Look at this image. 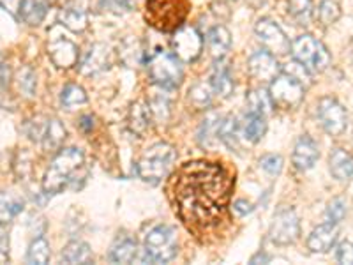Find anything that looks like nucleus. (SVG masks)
Segmentation results:
<instances>
[{
  "label": "nucleus",
  "instance_id": "1",
  "mask_svg": "<svg viewBox=\"0 0 353 265\" xmlns=\"http://www.w3.org/2000/svg\"><path fill=\"white\" fill-rule=\"evenodd\" d=\"M233 179L212 161H189L170 179L168 193L176 216L194 235H205L225 221Z\"/></svg>",
  "mask_w": 353,
  "mask_h": 265
},
{
  "label": "nucleus",
  "instance_id": "2",
  "mask_svg": "<svg viewBox=\"0 0 353 265\" xmlns=\"http://www.w3.org/2000/svg\"><path fill=\"white\" fill-rule=\"evenodd\" d=\"M85 157L80 149L69 147V149H61L55 159L52 161L50 168L46 170L43 181V189L46 195L62 193L65 188L72 184V177L77 175L78 170L83 166Z\"/></svg>",
  "mask_w": 353,
  "mask_h": 265
},
{
  "label": "nucleus",
  "instance_id": "3",
  "mask_svg": "<svg viewBox=\"0 0 353 265\" xmlns=\"http://www.w3.org/2000/svg\"><path fill=\"white\" fill-rule=\"evenodd\" d=\"M189 9V0H147L145 20L159 32H175L188 18Z\"/></svg>",
  "mask_w": 353,
  "mask_h": 265
},
{
  "label": "nucleus",
  "instance_id": "4",
  "mask_svg": "<svg viewBox=\"0 0 353 265\" xmlns=\"http://www.w3.org/2000/svg\"><path fill=\"white\" fill-rule=\"evenodd\" d=\"M176 153L170 144H156L145 150L137 163V173L141 181L149 184H159L170 173L175 163Z\"/></svg>",
  "mask_w": 353,
  "mask_h": 265
},
{
  "label": "nucleus",
  "instance_id": "5",
  "mask_svg": "<svg viewBox=\"0 0 353 265\" xmlns=\"http://www.w3.org/2000/svg\"><path fill=\"white\" fill-rule=\"evenodd\" d=\"M179 253V241L173 226L157 225L145 235L143 264H166Z\"/></svg>",
  "mask_w": 353,
  "mask_h": 265
},
{
  "label": "nucleus",
  "instance_id": "6",
  "mask_svg": "<svg viewBox=\"0 0 353 265\" xmlns=\"http://www.w3.org/2000/svg\"><path fill=\"white\" fill-rule=\"evenodd\" d=\"M290 53H292L293 59L301 62L311 75L325 71L330 64L329 50H327L320 41L314 39L313 36H309V34L299 36L297 39L293 41Z\"/></svg>",
  "mask_w": 353,
  "mask_h": 265
},
{
  "label": "nucleus",
  "instance_id": "7",
  "mask_svg": "<svg viewBox=\"0 0 353 265\" xmlns=\"http://www.w3.org/2000/svg\"><path fill=\"white\" fill-rule=\"evenodd\" d=\"M149 72L150 78L161 88H172L179 87L184 77V69H182V61L173 52H156L149 59Z\"/></svg>",
  "mask_w": 353,
  "mask_h": 265
},
{
  "label": "nucleus",
  "instance_id": "8",
  "mask_svg": "<svg viewBox=\"0 0 353 265\" xmlns=\"http://www.w3.org/2000/svg\"><path fill=\"white\" fill-rule=\"evenodd\" d=\"M304 85L283 71L270 81L269 96L272 99V105L279 108L290 110L299 106L304 99Z\"/></svg>",
  "mask_w": 353,
  "mask_h": 265
},
{
  "label": "nucleus",
  "instance_id": "9",
  "mask_svg": "<svg viewBox=\"0 0 353 265\" xmlns=\"http://www.w3.org/2000/svg\"><path fill=\"white\" fill-rule=\"evenodd\" d=\"M270 241L274 244L288 246L297 241L301 235V223H299V216L293 209H281L274 216L272 225L269 230Z\"/></svg>",
  "mask_w": 353,
  "mask_h": 265
},
{
  "label": "nucleus",
  "instance_id": "10",
  "mask_svg": "<svg viewBox=\"0 0 353 265\" xmlns=\"http://www.w3.org/2000/svg\"><path fill=\"white\" fill-rule=\"evenodd\" d=\"M318 119L330 137H341L348 128V115L341 103H337L334 97H323L316 106Z\"/></svg>",
  "mask_w": 353,
  "mask_h": 265
},
{
  "label": "nucleus",
  "instance_id": "11",
  "mask_svg": "<svg viewBox=\"0 0 353 265\" xmlns=\"http://www.w3.org/2000/svg\"><path fill=\"white\" fill-rule=\"evenodd\" d=\"M254 32H256L260 43L265 46V50L272 53V55H286V53H290L292 44H290L288 37L283 32L281 27L274 23L272 20H269V18L258 20Z\"/></svg>",
  "mask_w": 353,
  "mask_h": 265
},
{
  "label": "nucleus",
  "instance_id": "12",
  "mask_svg": "<svg viewBox=\"0 0 353 265\" xmlns=\"http://www.w3.org/2000/svg\"><path fill=\"white\" fill-rule=\"evenodd\" d=\"M172 48L182 62H193L200 57L203 48V39L194 27H181L175 30L172 39Z\"/></svg>",
  "mask_w": 353,
  "mask_h": 265
},
{
  "label": "nucleus",
  "instance_id": "13",
  "mask_svg": "<svg viewBox=\"0 0 353 265\" xmlns=\"http://www.w3.org/2000/svg\"><path fill=\"white\" fill-rule=\"evenodd\" d=\"M248 68L249 72L260 81H272L281 72V66L277 62L276 55H272L267 50L254 52L253 55L249 57Z\"/></svg>",
  "mask_w": 353,
  "mask_h": 265
},
{
  "label": "nucleus",
  "instance_id": "14",
  "mask_svg": "<svg viewBox=\"0 0 353 265\" xmlns=\"http://www.w3.org/2000/svg\"><path fill=\"white\" fill-rule=\"evenodd\" d=\"M318 157H320V150H318L316 141L311 137L304 135L297 140L295 149H293V165L301 172H307L316 165Z\"/></svg>",
  "mask_w": 353,
  "mask_h": 265
},
{
  "label": "nucleus",
  "instance_id": "15",
  "mask_svg": "<svg viewBox=\"0 0 353 265\" xmlns=\"http://www.w3.org/2000/svg\"><path fill=\"white\" fill-rule=\"evenodd\" d=\"M337 225L334 223H323V225L316 226V228L311 232L307 239V248L313 251V253H329L330 249L334 248L337 241Z\"/></svg>",
  "mask_w": 353,
  "mask_h": 265
},
{
  "label": "nucleus",
  "instance_id": "16",
  "mask_svg": "<svg viewBox=\"0 0 353 265\" xmlns=\"http://www.w3.org/2000/svg\"><path fill=\"white\" fill-rule=\"evenodd\" d=\"M48 55L57 68L68 69L77 66L78 62V48L77 44L69 39H55L48 44Z\"/></svg>",
  "mask_w": 353,
  "mask_h": 265
},
{
  "label": "nucleus",
  "instance_id": "17",
  "mask_svg": "<svg viewBox=\"0 0 353 265\" xmlns=\"http://www.w3.org/2000/svg\"><path fill=\"white\" fill-rule=\"evenodd\" d=\"M138 255V244L137 241L128 235V233H122L115 239V242L110 248V262L112 264H131Z\"/></svg>",
  "mask_w": 353,
  "mask_h": 265
},
{
  "label": "nucleus",
  "instance_id": "18",
  "mask_svg": "<svg viewBox=\"0 0 353 265\" xmlns=\"http://www.w3.org/2000/svg\"><path fill=\"white\" fill-rule=\"evenodd\" d=\"M110 66V50L105 44H94L81 62L83 75H97Z\"/></svg>",
  "mask_w": 353,
  "mask_h": 265
},
{
  "label": "nucleus",
  "instance_id": "19",
  "mask_svg": "<svg viewBox=\"0 0 353 265\" xmlns=\"http://www.w3.org/2000/svg\"><path fill=\"white\" fill-rule=\"evenodd\" d=\"M329 168L337 181L348 182L353 179V156L343 149H334L329 157Z\"/></svg>",
  "mask_w": 353,
  "mask_h": 265
},
{
  "label": "nucleus",
  "instance_id": "20",
  "mask_svg": "<svg viewBox=\"0 0 353 265\" xmlns=\"http://www.w3.org/2000/svg\"><path fill=\"white\" fill-rule=\"evenodd\" d=\"M210 87H212L214 94L221 97H228L233 90V80L230 75L228 62L219 59L214 64L212 75H210Z\"/></svg>",
  "mask_w": 353,
  "mask_h": 265
},
{
  "label": "nucleus",
  "instance_id": "21",
  "mask_svg": "<svg viewBox=\"0 0 353 265\" xmlns=\"http://www.w3.org/2000/svg\"><path fill=\"white\" fill-rule=\"evenodd\" d=\"M59 21L71 32H83L88 25L87 11L77 4H69L59 12Z\"/></svg>",
  "mask_w": 353,
  "mask_h": 265
},
{
  "label": "nucleus",
  "instance_id": "22",
  "mask_svg": "<svg viewBox=\"0 0 353 265\" xmlns=\"http://www.w3.org/2000/svg\"><path fill=\"white\" fill-rule=\"evenodd\" d=\"M207 46H209L212 57L223 59L232 46V34H230L228 28L223 27V25L210 28L209 34H207Z\"/></svg>",
  "mask_w": 353,
  "mask_h": 265
},
{
  "label": "nucleus",
  "instance_id": "23",
  "mask_svg": "<svg viewBox=\"0 0 353 265\" xmlns=\"http://www.w3.org/2000/svg\"><path fill=\"white\" fill-rule=\"evenodd\" d=\"M150 121H152V112H150V106L143 101H138L131 106V112H129V128L132 132H137L140 137H143L147 129H149Z\"/></svg>",
  "mask_w": 353,
  "mask_h": 265
},
{
  "label": "nucleus",
  "instance_id": "24",
  "mask_svg": "<svg viewBox=\"0 0 353 265\" xmlns=\"http://www.w3.org/2000/svg\"><path fill=\"white\" fill-rule=\"evenodd\" d=\"M23 198L17 193L0 191V225H9L23 210Z\"/></svg>",
  "mask_w": 353,
  "mask_h": 265
},
{
  "label": "nucleus",
  "instance_id": "25",
  "mask_svg": "<svg viewBox=\"0 0 353 265\" xmlns=\"http://www.w3.org/2000/svg\"><path fill=\"white\" fill-rule=\"evenodd\" d=\"M50 9L48 0H21L20 17L25 23L39 25Z\"/></svg>",
  "mask_w": 353,
  "mask_h": 265
},
{
  "label": "nucleus",
  "instance_id": "26",
  "mask_svg": "<svg viewBox=\"0 0 353 265\" xmlns=\"http://www.w3.org/2000/svg\"><path fill=\"white\" fill-rule=\"evenodd\" d=\"M263 113L248 112L244 119V138L251 144H258L267 132V121Z\"/></svg>",
  "mask_w": 353,
  "mask_h": 265
},
{
  "label": "nucleus",
  "instance_id": "27",
  "mask_svg": "<svg viewBox=\"0 0 353 265\" xmlns=\"http://www.w3.org/2000/svg\"><path fill=\"white\" fill-rule=\"evenodd\" d=\"M62 262L64 264H80L87 265L92 262V249L87 242L72 241L62 251Z\"/></svg>",
  "mask_w": 353,
  "mask_h": 265
},
{
  "label": "nucleus",
  "instance_id": "28",
  "mask_svg": "<svg viewBox=\"0 0 353 265\" xmlns=\"http://www.w3.org/2000/svg\"><path fill=\"white\" fill-rule=\"evenodd\" d=\"M223 117H219L217 113H209L205 117L203 122L200 126V131H198V140L203 147H212L216 141L219 140V126Z\"/></svg>",
  "mask_w": 353,
  "mask_h": 265
},
{
  "label": "nucleus",
  "instance_id": "29",
  "mask_svg": "<svg viewBox=\"0 0 353 265\" xmlns=\"http://www.w3.org/2000/svg\"><path fill=\"white\" fill-rule=\"evenodd\" d=\"M65 140V128L62 126V122L59 119H48V124H46V131H44L43 144L44 149H59L62 145V141Z\"/></svg>",
  "mask_w": 353,
  "mask_h": 265
},
{
  "label": "nucleus",
  "instance_id": "30",
  "mask_svg": "<svg viewBox=\"0 0 353 265\" xmlns=\"http://www.w3.org/2000/svg\"><path fill=\"white\" fill-rule=\"evenodd\" d=\"M121 59L128 68H134V66L143 62V48H141L140 41L134 37H129L122 43L121 46Z\"/></svg>",
  "mask_w": 353,
  "mask_h": 265
},
{
  "label": "nucleus",
  "instance_id": "31",
  "mask_svg": "<svg viewBox=\"0 0 353 265\" xmlns=\"http://www.w3.org/2000/svg\"><path fill=\"white\" fill-rule=\"evenodd\" d=\"M288 11L299 25L307 27L313 21V2L311 0H288Z\"/></svg>",
  "mask_w": 353,
  "mask_h": 265
},
{
  "label": "nucleus",
  "instance_id": "32",
  "mask_svg": "<svg viewBox=\"0 0 353 265\" xmlns=\"http://www.w3.org/2000/svg\"><path fill=\"white\" fill-rule=\"evenodd\" d=\"M50 257H52V251H50V244L46 239L37 237L36 241H32V244H30L27 253L28 264L44 265V264H48Z\"/></svg>",
  "mask_w": 353,
  "mask_h": 265
},
{
  "label": "nucleus",
  "instance_id": "33",
  "mask_svg": "<svg viewBox=\"0 0 353 265\" xmlns=\"http://www.w3.org/2000/svg\"><path fill=\"white\" fill-rule=\"evenodd\" d=\"M241 135V124L235 117H226L221 121L219 126V140L226 144L228 147H235Z\"/></svg>",
  "mask_w": 353,
  "mask_h": 265
},
{
  "label": "nucleus",
  "instance_id": "34",
  "mask_svg": "<svg viewBox=\"0 0 353 265\" xmlns=\"http://www.w3.org/2000/svg\"><path fill=\"white\" fill-rule=\"evenodd\" d=\"M272 106V99L265 90H251L248 94V112H258L267 115Z\"/></svg>",
  "mask_w": 353,
  "mask_h": 265
},
{
  "label": "nucleus",
  "instance_id": "35",
  "mask_svg": "<svg viewBox=\"0 0 353 265\" xmlns=\"http://www.w3.org/2000/svg\"><path fill=\"white\" fill-rule=\"evenodd\" d=\"M212 87L210 84H196L189 88V101L193 103L198 108H205V106L210 105L212 101Z\"/></svg>",
  "mask_w": 353,
  "mask_h": 265
},
{
  "label": "nucleus",
  "instance_id": "36",
  "mask_svg": "<svg viewBox=\"0 0 353 265\" xmlns=\"http://www.w3.org/2000/svg\"><path fill=\"white\" fill-rule=\"evenodd\" d=\"M61 101L65 108H72V106L87 103V94H85L83 88L78 87V85H68V87L62 90Z\"/></svg>",
  "mask_w": 353,
  "mask_h": 265
},
{
  "label": "nucleus",
  "instance_id": "37",
  "mask_svg": "<svg viewBox=\"0 0 353 265\" xmlns=\"http://www.w3.org/2000/svg\"><path fill=\"white\" fill-rule=\"evenodd\" d=\"M341 17V8L336 0H321L320 8H318V18L323 25H332L334 21L339 20Z\"/></svg>",
  "mask_w": 353,
  "mask_h": 265
},
{
  "label": "nucleus",
  "instance_id": "38",
  "mask_svg": "<svg viewBox=\"0 0 353 265\" xmlns=\"http://www.w3.org/2000/svg\"><path fill=\"white\" fill-rule=\"evenodd\" d=\"M346 210H348V204H346L345 198L341 197L334 198V200L329 204V207H327V213H325L327 223H334V225L341 223L346 216Z\"/></svg>",
  "mask_w": 353,
  "mask_h": 265
},
{
  "label": "nucleus",
  "instance_id": "39",
  "mask_svg": "<svg viewBox=\"0 0 353 265\" xmlns=\"http://www.w3.org/2000/svg\"><path fill=\"white\" fill-rule=\"evenodd\" d=\"M283 72H286V75L293 77L297 81H301L305 88L313 84V80H311V72H309L299 61H293L290 62V64H286V68L283 69Z\"/></svg>",
  "mask_w": 353,
  "mask_h": 265
},
{
  "label": "nucleus",
  "instance_id": "40",
  "mask_svg": "<svg viewBox=\"0 0 353 265\" xmlns=\"http://www.w3.org/2000/svg\"><path fill=\"white\" fill-rule=\"evenodd\" d=\"M149 106H150V112L156 119H163L166 121L168 119V113H170V101L166 96H156L149 101Z\"/></svg>",
  "mask_w": 353,
  "mask_h": 265
},
{
  "label": "nucleus",
  "instance_id": "41",
  "mask_svg": "<svg viewBox=\"0 0 353 265\" xmlns=\"http://www.w3.org/2000/svg\"><path fill=\"white\" fill-rule=\"evenodd\" d=\"M18 85H20V88L27 96H34V90H36V75L32 72V69H20V72H18Z\"/></svg>",
  "mask_w": 353,
  "mask_h": 265
},
{
  "label": "nucleus",
  "instance_id": "42",
  "mask_svg": "<svg viewBox=\"0 0 353 265\" xmlns=\"http://www.w3.org/2000/svg\"><path fill=\"white\" fill-rule=\"evenodd\" d=\"M260 166L263 172H267L269 175H279L283 170V157L277 156V154H269V156H263L260 159Z\"/></svg>",
  "mask_w": 353,
  "mask_h": 265
},
{
  "label": "nucleus",
  "instance_id": "43",
  "mask_svg": "<svg viewBox=\"0 0 353 265\" xmlns=\"http://www.w3.org/2000/svg\"><path fill=\"white\" fill-rule=\"evenodd\" d=\"M336 260L339 264H345V265H353V242L345 241L339 244L336 251Z\"/></svg>",
  "mask_w": 353,
  "mask_h": 265
},
{
  "label": "nucleus",
  "instance_id": "44",
  "mask_svg": "<svg viewBox=\"0 0 353 265\" xmlns=\"http://www.w3.org/2000/svg\"><path fill=\"white\" fill-rule=\"evenodd\" d=\"M103 6L110 11L121 12V11H129L131 4H129V0H103Z\"/></svg>",
  "mask_w": 353,
  "mask_h": 265
},
{
  "label": "nucleus",
  "instance_id": "45",
  "mask_svg": "<svg viewBox=\"0 0 353 265\" xmlns=\"http://www.w3.org/2000/svg\"><path fill=\"white\" fill-rule=\"evenodd\" d=\"M233 209L237 210L239 214H248V213H251V210H253V205L248 204L245 200H239V202H235Z\"/></svg>",
  "mask_w": 353,
  "mask_h": 265
},
{
  "label": "nucleus",
  "instance_id": "46",
  "mask_svg": "<svg viewBox=\"0 0 353 265\" xmlns=\"http://www.w3.org/2000/svg\"><path fill=\"white\" fill-rule=\"evenodd\" d=\"M0 2H2V6H4L6 9H9V11H11V12L20 11L21 0H0Z\"/></svg>",
  "mask_w": 353,
  "mask_h": 265
},
{
  "label": "nucleus",
  "instance_id": "47",
  "mask_svg": "<svg viewBox=\"0 0 353 265\" xmlns=\"http://www.w3.org/2000/svg\"><path fill=\"white\" fill-rule=\"evenodd\" d=\"M92 126H94V119L90 115H85V117H81V121H80V128L83 129V131H90V129H92Z\"/></svg>",
  "mask_w": 353,
  "mask_h": 265
},
{
  "label": "nucleus",
  "instance_id": "48",
  "mask_svg": "<svg viewBox=\"0 0 353 265\" xmlns=\"http://www.w3.org/2000/svg\"><path fill=\"white\" fill-rule=\"evenodd\" d=\"M9 81V68L0 62V84L6 85Z\"/></svg>",
  "mask_w": 353,
  "mask_h": 265
},
{
  "label": "nucleus",
  "instance_id": "49",
  "mask_svg": "<svg viewBox=\"0 0 353 265\" xmlns=\"http://www.w3.org/2000/svg\"><path fill=\"white\" fill-rule=\"evenodd\" d=\"M258 262H261V264H269L270 257H269V255H265V253H258V255H254L253 258H251V264H258Z\"/></svg>",
  "mask_w": 353,
  "mask_h": 265
}]
</instances>
